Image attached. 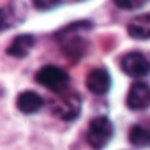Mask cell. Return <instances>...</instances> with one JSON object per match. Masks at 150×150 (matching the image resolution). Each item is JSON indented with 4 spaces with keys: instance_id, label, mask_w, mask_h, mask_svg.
Segmentation results:
<instances>
[{
    "instance_id": "cell-1",
    "label": "cell",
    "mask_w": 150,
    "mask_h": 150,
    "mask_svg": "<svg viewBox=\"0 0 150 150\" xmlns=\"http://www.w3.org/2000/svg\"><path fill=\"white\" fill-rule=\"evenodd\" d=\"M92 28V23L90 21H76V23H72L65 28H62L55 39L60 41L62 44V50H64V55L71 60V62H78L81 57L87 55V48H88V42L78 35V32L81 30H90Z\"/></svg>"
},
{
    "instance_id": "cell-2",
    "label": "cell",
    "mask_w": 150,
    "mask_h": 150,
    "mask_svg": "<svg viewBox=\"0 0 150 150\" xmlns=\"http://www.w3.org/2000/svg\"><path fill=\"white\" fill-rule=\"evenodd\" d=\"M35 80L44 88H48L53 94H58L60 96V94L67 92V87H69V80L71 78H69V74L64 69H60L57 65H44V67H41L37 71Z\"/></svg>"
},
{
    "instance_id": "cell-3",
    "label": "cell",
    "mask_w": 150,
    "mask_h": 150,
    "mask_svg": "<svg viewBox=\"0 0 150 150\" xmlns=\"http://www.w3.org/2000/svg\"><path fill=\"white\" fill-rule=\"evenodd\" d=\"M113 124L108 117H96L88 122L87 141L94 150H103L113 138Z\"/></svg>"
},
{
    "instance_id": "cell-4",
    "label": "cell",
    "mask_w": 150,
    "mask_h": 150,
    "mask_svg": "<svg viewBox=\"0 0 150 150\" xmlns=\"http://www.w3.org/2000/svg\"><path fill=\"white\" fill-rule=\"evenodd\" d=\"M51 111L55 117H58L64 122H72L80 117L81 111V97L78 92H64L57 97V101H53L51 104Z\"/></svg>"
},
{
    "instance_id": "cell-5",
    "label": "cell",
    "mask_w": 150,
    "mask_h": 150,
    "mask_svg": "<svg viewBox=\"0 0 150 150\" xmlns=\"http://www.w3.org/2000/svg\"><path fill=\"white\" fill-rule=\"evenodd\" d=\"M122 71L131 78H145L150 74V60L141 51H131L120 60Z\"/></svg>"
},
{
    "instance_id": "cell-6",
    "label": "cell",
    "mask_w": 150,
    "mask_h": 150,
    "mask_svg": "<svg viewBox=\"0 0 150 150\" xmlns=\"http://www.w3.org/2000/svg\"><path fill=\"white\" fill-rule=\"evenodd\" d=\"M127 106L134 111H143L150 108V85L143 81H134L127 92Z\"/></svg>"
},
{
    "instance_id": "cell-7",
    "label": "cell",
    "mask_w": 150,
    "mask_h": 150,
    "mask_svg": "<svg viewBox=\"0 0 150 150\" xmlns=\"http://www.w3.org/2000/svg\"><path fill=\"white\" fill-rule=\"evenodd\" d=\"M87 88L96 94V96H104L110 92L111 88V78H110V72L103 67L92 69L87 74Z\"/></svg>"
},
{
    "instance_id": "cell-8",
    "label": "cell",
    "mask_w": 150,
    "mask_h": 150,
    "mask_svg": "<svg viewBox=\"0 0 150 150\" xmlns=\"http://www.w3.org/2000/svg\"><path fill=\"white\" fill-rule=\"evenodd\" d=\"M34 44H35L34 35H30V34H20L7 46V55H11L14 58H25L32 51Z\"/></svg>"
},
{
    "instance_id": "cell-9",
    "label": "cell",
    "mask_w": 150,
    "mask_h": 150,
    "mask_svg": "<svg viewBox=\"0 0 150 150\" xmlns=\"http://www.w3.org/2000/svg\"><path fill=\"white\" fill-rule=\"evenodd\" d=\"M16 106L21 113L25 115H32V113H37L42 106H44V99L37 94V92H32V90H27V92H21L16 99Z\"/></svg>"
},
{
    "instance_id": "cell-10",
    "label": "cell",
    "mask_w": 150,
    "mask_h": 150,
    "mask_svg": "<svg viewBox=\"0 0 150 150\" xmlns=\"http://www.w3.org/2000/svg\"><path fill=\"white\" fill-rule=\"evenodd\" d=\"M127 32L132 39H150V14H139L127 25Z\"/></svg>"
},
{
    "instance_id": "cell-11",
    "label": "cell",
    "mask_w": 150,
    "mask_h": 150,
    "mask_svg": "<svg viewBox=\"0 0 150 150\" xmlns=\"http://www.w3.org/2000/svg\"><path fill=\"white\" fill-rule=\"evenodd\" d=\"M129 141L134 146H146L150 145V132L141 125H132L129 131Z\"/></svg>"
},
{
    "instance_id": "cell-12",
    "label": "cell",
    "mask_w": 150,
    "mask_h": 150,
    "mask_svg": "<svg viewBox=\"0 0 150 150\" xmlns=\"http://www.w3.org/2000/svg\"><path fill=\"white\" fill-rule=\"evenodd\" d=\"M115 6L120 9H125V11H134V9H141L145 6V2L143 0H134V2L132 0H117Z\"/></svg>"
},
{
    "instance_id": "cell-13",
    "label": "cell",
    "mask_w": 150,
    "mask_h": 150,
    "mask_svg": "<svg viewBox=\"0 0 150 150\" xmlns=\"http://www.w3.org/2000/svg\"><path fill=\"white\" fill-rule=\"evenodd\" d=\"M34 6L39 7L41 11H48V9H55V7H58L60 4H58V2H46V0H44V2H39V0H37V2H34Z\"/></svg>"
}]
</instances>
